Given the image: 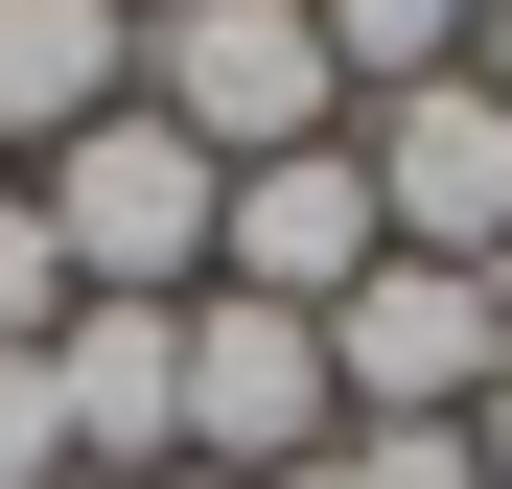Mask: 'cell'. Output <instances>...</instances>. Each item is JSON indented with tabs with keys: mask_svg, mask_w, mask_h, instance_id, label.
<instances>
[{
	"mask_svg": "<svg viewBox=\"0 0 512 489\" xmlns=\"http://www.w3.org/2000/svg\"><path fill=\"white\" fill-rule=\"evenodd\" d=\"M24 210L94 303H210V257H233V163L163 140V117H94L70 163H24Z\"/></svg>",
	"mask_w": 512,
	"mask_h": 489,
	"instance_id": "1",
	"label": "cell"
},
{
	"mask_svg": "<svg viewBox=\"0 0 512 489\" xmlns=\"http://www.w3.org/2000/svg\"><path fill=\"white\" fill-rule=\"evenodd\" d=\"M140 117L210 140V163H303V140H350L326 0H163V24H140Z\"/></svg>",
	"mask_w": 512,
	"mask_h": 489,
	"instance_id": "2",
	"label": "cell"
},
{
	"mask_svg": "<svg viewBox=\"0 0 512 489\" xmlns=\"http://www.w3.org/2000/svg\"><path fill=\"white\" fill-rule=\"evenodd\" d=\"M489 373H512V280H466V257H373L350 303H326V396H350V443L466 420Z\"/></svg>",
	"mask_w": 512,
	"mask_h": 489,
	"instance_id": "3",
	"label": "cell"
},
{
	"mask_svg": "<svg viewBox=\"0 0 512 489\" xmlns=\"http://www.w3.org/2000/svg\"><path fill=\"white\" fill-rule=\"evenodd\" d=\"M350 163H373V233H396V257L512 280V94H489V70H419V94H373V117H350Z\"/></svg>",
	"mask_w": 512,
	"mask_h": 489,
	"instance_id": "4",
	"label": "cell"
},
{
	"mask_svg": "<svg viewBox=\"0 0 512 489\" xmlns=\"http://www.w3.org/2000/svg\"><path fill=\"white\" fill-rule=\"evenodd\" d=\"M326 443H350V396H326V326L303 303H187V466L210 489H280V466H326Z\"/></svg>",
	"mask_w": 512,
	"mask_h": 489,
	"instance_id": "5",
	"label": "cell"
},
{
	"mask_svg": "<svg viewBox=\"0 0 512 489\" xmlns=\"http://www.w3.org/2000/svg\"><path fill=\"white\" fill-rule=\"evenodd\" d=\"M373 257H396V233H373V163H350V140H303V163H233V257H210L233 303H303V326H326Z\"/></svg>",
	"mask_w": 512,
	"mask_h": 489,
	"instance_id": "6",
	"label": "cell"
},
{
	"mask_svg": "<svg viewBox=\"0 0 512 489\" xmlns=\"http://www.w3.org/2000/svg\"><path fill=\"white\" fill-rule=\"evenodd\" d=\"M47 396H70V466L94 489H163L187 466V303H70Z\"/></svg>",
	"mask_w": 512,
	"mask_h": 489,
	"instance_id": "7",
	"label": "cell"
},
{
	"mask_svg": "<svg viewBox=\"0 0 512 489\" xmlns=\"http://www.w3.org/2000/svg\"><path fill=\"white\" fill-rule=\"evenodd\" d=\"M94 117H140V24L117 0H0V163H70Z\"/></svg>",
	"mask_w": 512,
	"mask_h": 489,
	"instance_id": "8",
	"label": "cell"
},
{
	"mask_svg": "<svg viewBox=\"0 0 512 489\" xmlns=\"http://www.w3.org/2000/svg\"><path fill=\"white\" fill-rule=\"evenodd\" d=\"M466 24H489V0H326V70H350V117H373V94H419V70H466Z\"/></svg>",
	"mask_w": 512,
	"mask_h": 489,
	"instance_id": "9",
	"label": "cell"
},
{
	"mask_svg": "<svg viewBox=\"0 0 512 489\" xmlns=\"http://www.w3.org/2000/svg\"><path fill=\"white\" fill-rule=\"evenodd\" d=\"M0 489H70V396H47V350H0Z\"/></svg>",
	"mask_w": 512,
	"mask_h": 489,
	"instance_id": "10",
	"label": "cell"
},
{
	"mask_svg": "<svg viewBox=\"0 0 512 489\" xmlns=\"http://www.w3.org/2000/svg\"><path fill=\"white\" fill-rule=\"evenodd\" d=\"M466 466H489V489H512V373H489V396H466Z\"/></svg>",
	"mask_w": 512,
	"mask_h": 489,
	"instance_id": "11",
	"label": "cell"
},
{
	"mask_svg": "<svg viewBox=\"0 0 512 489\" xmlns=\"http://www.w3.org/2000/svg\"><path fill=\"white\" fill-rule=\"evenodd\" d=\"M466 70H489V94H512V0H489V24H466Z\"/></svg>",
	"mask_w": 512,
	"mask_h": 489,
	"instance_id": "12",
	"label": "cell"
},
{
	"mask_svg": "<svg viewBox=\"0 0 512 489\" xmlns=\"http://www.w3.org/2000/svg\"><path fill=\"white\" fill-rule=\"evenodd\" d=\"M280 489H373V466H350V443H326V466H280Z\"/></svg>",
	"mask_w": 512,
	"mask_h": 489,
	"instance_id": "13",
	"label": "cell"
},
{
	"mask_svg": "<svg viewBox=\"0 0 512 489\" xmlns=\"http://www.w3.org/2000/svg\"><path fill=\"white\" fill-rule=\"evenodd\" d=\"M117 24H163V0H117Z\"/></svg>",
	"mask_w": 512,
	"mask_h": 489,
	"instance_id": "14",
	"label": "cell"
},
{
	"mask_svg": "<svg viewBox=\"0 0 512 489\" xmlns=\"http://www.w3.org/2000/svg\"><path fill=\"white\" fill-rule=\"evenodd\" d=\"M163 489H210V466H163Z\"/></svg>",
	"mask_w": 512,
	"mask_h": 489,
	"instance_id": "15",
	"label": "cell"
},
{
	"mask_svg": "<svg viewBox=\"0 0 512 489\" xmlns=\"http://www.w3.org/2000/svg\"><path fill=\"white\" fill-rule=\"evenodd\" d=\"M70 489H94V466H70Z\"/></svg>",
	"mask_w": 512,
	"mask_h": 489,
	"instance_id": "16",
	"label": "cell"
}]
</instances>
